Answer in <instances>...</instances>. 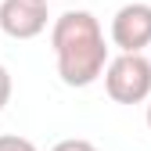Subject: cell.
Segmentation results:
<instances>
[{
  "instance_id": "9",
  "label": "cell",
  "mask_w": 151,
  "mask_h": 151,
  "mask_svg": "<svg viewBox=\"0 0 151 151\" xmlns=\"http://www.w3.org/2000/svg\"><path fill=\"white\" fill-rule=\"evenodd\" d=\"M43 4H47V0H43Z\"/></svg>"
},
{
  "instance_id": "3",
  "label": "cell",
  "mask_w": 151,
  "mask_h": 151,
  "mask_svg": "<svg viewBox=\"0 0 151 151\" xmlns=\"http://www.w3.org/2000/svg\"><path fill=\"white\" fill-rule=\"evenodd\" d=\"M111 43L119 50H144L151 47V4L133 0L122 4L111 18Z\"/></svg>"
},
{
  "instance_id": "2",
  "label": "cell",
  "mask_w": 151,
  "mask_h": 151,
  "mask_svg": "<svg viewBox=\"0 0 151 151\" xmlns=\"http://www.w3.org/2000/svg\"><path fill=\"white\" fill-rule=\"evenodd\" d=\"M101 76L115 104H140L151 97V61L144 50H119V58H108Z\"/></svg>"
},
{
  "instance_id": "8",
  "label": "cell",
  "mask_w": 151,
  "mask_h": 151,
  "mask_svg": "<svg viewBox=\"0 0 151 151\" xmlns=\"http://www.w3.org/2000/svg\"><path fill=\"white\" fill-rule=\"evenodd\" d=\"M147 129H151V104H147Z\"/></svg>"
},
{
  "instance_id": "6",
  "label": "cell",
  "mask_w": 151,
  "mask_h": 151,
  "mask_svg": "<svg viewBox=\"0 0 151 151\" xmlns=\"http://www.w3.org/2000/svg\"><path fill=\"white\" fill-rule=\"evenodd\" d=\"M50 151H97V147H93L90 140H83V137H68V140H58Z\"/></svg>"
},
{
  "instance_id": "7",
  "label": "cell",
  "mask_w": 151,
  "mask_h": 151,
  "mask_svg": "<svg viewBox=\"0 0 151 151\" xmlns=\"http://www.w3.org/2000/svg\"><path fill=\"white\" fill-rule=\"evenodd\" d=\"M11 101V72L0 65V111H4V104Z\"/></svg>"
},
{
  "instance_id": "1",
  "label": "cell",
  "mask_w": 151,
  "mask_h": 151,
  "mask_svg": "<svg viewBox=\"0 0 151 151\" xmlns=\"http://www.w3.org/2000/svg\"><path fill=\"white\" fill-rule=\"evenodd\" d=\"M50 47L65 86H90L108 65L104 29L90 11H65L50 25Z\"/></svg>"
},
{
  "instance_id": "4",
  "label": "cell",
  "mask_w": 151,
  "mask_h": 151,
  "mask_svg": "<svg viewBox=\"0 0 151 151\" xmlns=\"http://www.w3.org/2000/svg\"><path fill=\"white\" fill-rule=\"evenodd\" d=\"M0 29L11 40H32L47 29L43 0H0Z\"/></svg>"
},
{
  "instance_id": "5",
  "label": "cell",
  "mask_w": 151,
  "mask_h": 151,
  "mask_svg": "<svg viewBox=\"0 0 151 151\" xmlns=\"http://www.w3.org/2000/svg\"><path fill=\"white\" fill-rule=\"evenodd\" d=\"M0 151H40V147L18 133H0Z\"/></svg>"
}]
</instances>
